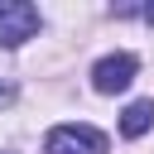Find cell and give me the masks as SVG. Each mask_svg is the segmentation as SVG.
<instances>
[{
	"label": "cell",
	"instance_id": "6",
	"mask_svg": "<svg viewBox=\"0 0 154 154\" xmlns=\"http://www.w3.org/2000/svg\"><path fill=\"white\" fill-rule=\"evenodd\" d=\"M14 101V87H0V106H10Z\"/></svg>",
	"mask_w": 154,
	"mask_h": 154
},
{
	"label": "cell",
	"instance_id": "5",
	"mask_svg": "<svg viewBox=\"0 0 154 154\" xmlns=\"http://www.w3.org/2000/svg\"><path fill=\"white\" fill-rule=\"evenodd\" d=\"M111 14L116 19H144V24H154V0L149 5H111Z\"/></svg>",
	"mask_w": 154,
	"mask_h": 154
},
{
	"label": "cell",
	"instance_id": "1",
	"mask_svg": "<svg viewBox=\"0 0 154 154\" xmlns=\"http://www.w3.org/2000/svg\"><path fill=\"white\" fill-rule=\"evenodd\" d=\"M43 154H111V140H106L96 125L67 120V125H53V130H48Z\"/></svg>",
	"mask_w": 154,
	"mask_h": 154
},
{
	"label": "cell",
	"instance_id": "3",
	"mask_svg": "<svg viewBox=\"0 0 154 154\" xmlns=\"http://www.w3.org/2000/svg\"><path fill=\"white\" fill-rule=\"evenodd\" d=\"M135 72H140V58H135V53H106V58L91 67V87H96L101 96H116V91H125V87L135 82Z\"/></svg>",
	"mask_w": 154,
	"mask_h": 154
},
{
	"label": "cell",
	"instance_id": "7",
	"mask_svg": "<svg viewBox=\"0 0 154 154\" xmlns=\"http://www.w3.org/2000/svg\"><path fill=\"white\" fill-rule=\"evenodd\" d=\"M0 154H10V149H0Z\"/></svg>",
	"mask_w": 154,
	"mask_h": 154
},
{
	"label": "cell",
	"instance_id": "4",
	"mask_svg": "<svg viewBox=\"0 0 154 154\" xmlns=\"http://www.w3.org/2000/svg\"><path fill=\"white\" fill-rule=\"evenodd\" d=\"M149 130H154V101H130L125 116H120V135L125 140H140Z\"/></svg>",
	"mask_w": 154,
	"mask_h": 154
},
{
	"label": "cell",
	"instance_id": "2",
	"mask_svg": "<svg viewBox=\"0 0 154 154\" xmlns=\"http://www.w3.org/2000/svg\"><path fill=\"white\" fill-rule=\"evenodd\" d=\"M38 29H43L38 5H29V0H0V48H24Z\"/></svg>",
	"mask_w": 154,
	"mask_h": 154
}]
</instances>
